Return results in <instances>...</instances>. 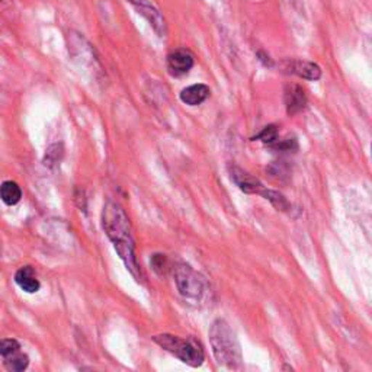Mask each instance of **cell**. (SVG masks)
<instances>
[{
  "label": "cell",
  "mask_w": 372,
  "mask_h": 372,
  "mask_svg": "<svg viewBox=\"0 0 372 372\" xmlns=\"http://www.w3.org/2000/svg\"><path fill=\"white\" fill-rule=\"evenodd\" d=\"M211 95V89L208 87L204 83H197L185 87L181 92L179 98L185 103V105L189 107H198L202 102H205Z\"/></svg>",
  "instance_id": "9c48e42d"
},
{
  "label": "cell",
  "mask_w": 372,
  "mask_h": 372,
  "mask_svg": "<svg viewBox=\"0 0 372 372\" xmlns=\"http://www.w3.org/2000/svg\"><path fill=\"white\" fill-rule=\"evenodd\" d=\"M64 154V150H63V144H53L47 148V153H46V157H44V165L51 168L54 165H57L58 161L62 160Z\"/></svg>",
  "instance_id": "9a60e30c"
},
{
  "label": "cell",
  "mask_w": 372,
  "mask_h": 372,
  "mask_svg": "<svg viewBox=\"0 0 372 372\" xmlns=\"http://www.w3.org/2000/svg\"><path fill=\"white\" fill-rule=\"evenodd\" d=\"M15 282H17V285L26 294H35L41 288L37 274L31 266L21 267V269L15 274Z\"/></svg>",
  "instance_id": "8fae6325"
},
{
  "label": "cell",
  "mask_w": 372,
  "mask_h": 372,
  "mask_svg": "<svg viewBox=\"0 0 372 372\" xmlns=\"http://www.w3.org/2000/svg\"><path fill=\"white\" fill-rule=\"evenodd\" d=\"M210 342L218 364L226 365L231 369L239 368L242 364V349L230 324L217 319L210 329Z\"/></svg>",
  "instance_id": "7a4b0ae2"
},
{
  "label": "cell",
  "mask_w": 372,
  "mask_h": 372,
  "mask_svg": "<svg viewBox=\"0 0 372 372\" xmlns=\"http://www.w3.org/2000/svg\"><path fill=\"white\" fill-rule=\"evenodd\" d=\"M166 258L165 255H154L153 259H152V266H153V269L159 274H163L166 269Z\"/></svg>",
  "instance_id": "ac0fdd59"
},
{
  "label": "cell",
  "mask_w": 372,
  "mask_h": 372,
  "mask_svg": "<svg viewBox=\"0 0 372 372\" xmlns=\"http://www.w3.org/2000/svg\"><path fill=\"white\" fill-rule=\"evenodd\" d=\"M102 227L112 242L118 256L127 266V269L137 281H141L143 274L136 258V246H134L130 218L120 204H105L102 211Z\"/></svg>",
  "instance_id": "6da1fadb"
},
{
  "label": "cell",
  "mask_w": 372,
  "mask_h": 372,
  "mask_svg": "<svg viewBox=\"0 0 372 372\" xmlns=\"http://www.w3.org/2000/svg\"><path fill=\"white\" fill-rule=\"evenodd\" d=\"M195 64V57L185 48L175 50L168 55V70L169 74L173 78L185 76L191 71V69Z\"/></svg>",
  "instance_id": "52a82bcc"
},
{
  "label": "cell",
  "mask_w": 372,
  "mask_h": 372,
  "mask_svg": "<svg viewBox=\"0 0 372 372\" xmlns=\"http://www.w3.org/2000/svg\"><path fill=\"white\" fill-rule=\"evenodd\" d=\"M18 351H21V345H19L18 340H15V339L0 340V355H2L3 358H6V356L18 352Z\"/></svg>",
  "instance_id": "e0dca14e"
},
{
  "label": "cell",
  "mask_w": 372,
  "mask_h": 372,
  "mask_svg": "<svg viewBox=\"0 0 372 372\" xmlns=\"http://www.w3.org/2000/svg\"><path fill=\"white\" fill-rule=\"evenodd\" d=\"M127 2L137 10L139 15L150 24V26L154 29V33L161 38L166 37L168 34V24L163 13L159 8H156L150 0H127Z\"/></svg>",
  "instance_id": "8992f818"
},
{
  "label": "cell",
  "mask_w": 372,
  "mask_h": 372,
  "mask_svg": "<svg viewBox=\"0 0 372 372\" xmlns=\"http://www.w3.org/2000/svg\"><path fill=\"white\" fill-rule=\"evenodd\" d=\"M278 139V128L276 125H267L265 127L256 137H253V140H259L266 144H272Z\"/></svg>",
  "instance_id": "2e32d148"
},
{
  "label": "cell",
  "mask_w": 372,
  "mask_h": 372,
  "mask_svg": "<svg viewBox=\"0 0 372 372\" xmlns=\"http://www.w3.org/2000/svg\"><path fill=\"white\" fill-rule=\"evenodd\" d=\"M69 53L71 54L73 60L83 67L91 69L92 71L100 70V64L98 57L95 55V48L89 44V41L79 33H69Z\"/></svg>",
  "instance_id": "5b68a950"
},
{
  "label": "cell",
  "mask_w": 372,
  "mask_h": 372,
  "mask_svg": "<svg viewBox=\"0 0 372 372\" xmlns=\"http://www.w3.org/2000/svg\"><path fill=\"white\" fill-rule=\"evenodd\" d=\"M153 340L159 346L175 355L176 358H179L189 366L197 368L204 364L205 355L195 339H182L173 335H159L154 336Z\"/></svg>",
  "instance_id": "3957f363"
},
{
  "label": "cell",
  "mask_w": 372,
  "mask_h": 372,
  "mask_svg": "<svg viewBox=\"0 0 372 372\" xmlns=\"http://www.w3.org/2000/svg\"><path fill=\"white\" fill-rule=\"evenodd\" d=\"M287 70L307 80H319L321 78V69L312 62L291 60L287 62Z\"/></svg>",
  "instance_id": "30bf717a"
},
{
  "label": "cell",
  "mask_w": 372,
  "mask_h": 372,
  "mask_svg": "<svg viewBox=\"0 0 372 372\" xmlns=\"http://www.w3.org/2000/svg\"><path fill=\"white\" fill-rule=\"evenodd\" d=\"M285 105H287V112L290 115H294L305 108L307 98H305L303 87H300L299 85H292L285 89Z\"/></svg>",
  "instance_id": "7c38bea8"
},
{
  "label": "cell",
  "mask_w": 372,
  "mask_h": 372,
  "mask_svg": "<svg viewBox=\"0 0 372 372\" xmlns=\"http://www.w3.org/2000/svg\"><path fill=\"white\" fill-rule=\"evenodd\" d=\"M175 281L177 290L186 300L198 303L206 291L205 279L192 269L189 265H179L175 269Z\"/></svg>",
  "instance_id": "277c9868"
},
{
  "label": "cell",
  "mask_w": 372,
  "mask_h": 372,
  "mask_svg": "<svg viewBox=\"0 0 372 372\" xmlns=\"http://www.w3.org/2000/svg\"><path fill=\"white\" fill-rule=\"evenodd\" d=\"M229 170H230L231 181L240 188V191L246 193H259V195H262L263 198L267 195V191L269 189L263 186V184L259 179H256L255 176L249 175L247 172H245L243 169L237 166H230Z\"/></svg>",
  "instance_id": "ba28073f"
},
{
  "label": "cell",
  "mask_w": 372,
  "mask_h": 372,
  "mask_svg": "<svg viewBox=\"0 0 372 372\" xmlns=\"http://www.w3.org/2000/svg\"><path fill=\"white\" fill-rule=\"evenodd\" d=\"M5 368L10 372H21L25 371L29 365V358L26 353H22L21 351L15 352L5 358Z\"/></svg>",
  "instance_id": "5bb4252c"
},
{
  "label": "cell",
  "mask_w": 372,
  "mask_h": 372,
  "mask_svg": "<svg viewBox=\"0 0 372 372\" xmlns=\"http://www.w3.org/2000/svg\"><path fill=\"white\" fill-rule=\"evenodd\" d=\"M22 198V189L21 186L13 181H5L0 185V200L3 204L13 206L17 205Z\"/></svg>",
  "instance_id": "4fadbf2b"
}]
</instances>
